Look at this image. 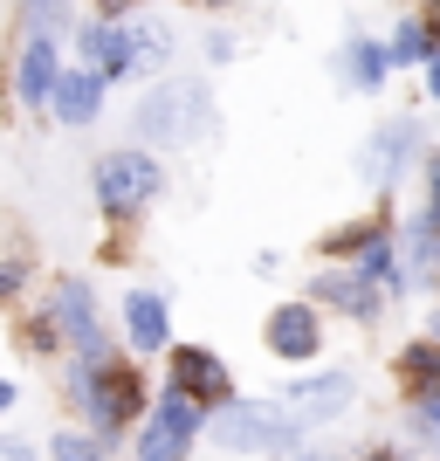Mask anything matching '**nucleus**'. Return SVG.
I'll return each mask as SVG.
<instances>
[{"instance_id":"7ed1b4c3","label":"nucleus","mask_w":440,"mask_h":461,"mask_svg":"<svg viewBox=\"0 0 440 461\" xmlns=\"http://www.w3.org/2000/svg\"><path fill=\"white\" fill-rule=\"evenodd\" d=\"M158 193V166L145 152H111L103 166H96V200L111 213H131V207H145Z\"/></svg>"},{"instance_id":"2eb2a0df","label":"nucleus","mask_w":440,"mask_h":461,"mask_svg":"<svg viewBox=\"0 0 440 461\" xmlns=\"http://www.w3.org/2000/svg\"><path fill=\"white\" fill-rule=\"evenodd\" d=\"M400 379L413 385L420 400H434V393H440V345H413V351L400 358Z\"/></svg>"},{"instance_id":"f03ea898","label":"nucleus","mask_w":440,"mask_h":461,"mask_svg":"<svg viewBox=\"0 0 440 461\" xmlns=\"http://www.w3.org/2000/svg\"><path fill=\"white\" fill-rule=\"evenodd\" d=\"M213 434L220 447H241V455H268V447H296L303 427L289 420V406H255V400H228L213 413Z\"/></svg>"},{"instance_id":"b1692460","label":"nucleus","mask_w":440,"mask_h":461,"mask_svg":"<svg viewBox=\"0 0 440 461\" xmlns=\"http://www.w3.org/2000/svg\"><path fill=\"white\" fill-rule=\"evenodd\" d=\"M427 90H434V96H440V56H434V62H427Z\"/></svg>"},{"instance_id":"aec40b11","label":"nucleus","mask_w":440,"mask_h":461,"mask_svg":"<svg viewBox=\"0 0 440 461\" xmlns=\"http://www.w3.org/2000/svg\"><path fill=\"white\" fill-rule=\"evenodd\" d=\"M28 21H35V35L62 28V0H35V7H28Z\"/></svg>"},{"instance_id":"0eeeda50","label":"nucleus","mask_w":440,"mask_h":461,"mask_svg":"<svg viewBox=\"0 0 440 461\" xmlns=\"http://www.w3.org/2000/svg\"><path fill=\"white\" fill-rule=\"evenodd\" d=\"M413 145H420V124H413V117L385 124V131L358 152V173H364V179H400V166H406V152H413Z\"/></svg>"},{"instance_id":"9d476101","label":"nucleus","mask_w":440,"mask_h":461,"mask_svg":"<svg viewBox=\"0 0 440 461\" xmlns=\"http://www.w3.org/2000/svg\"><path fill=\"white\" fill-rule=\"evenodd\" d=\"M49 104H56V117H62V124H90V117H96V104H103V83H96L90 69H69V77H56V83H49Z\"/></svg>"},{"instance_id":"1a4fd4ad","label":"nucleus","mask_w":440,"mask_h":461,"mask_svg":"<svg viewBox=\"0 0 440 461\" xmlns=\"http://www.w3.org/2000/svg\"><path fill=\"white\" fill-rule=\"evenodd\" d=\"M268 351H275V358H310V351H317V310L283 303L268 317Z\"/></svg>"},{"instance_id":"4468645a","label":"nucleus","mask_w":440,"mask_h":461,"mask_svg":"<svg viewBox=\"0 0 440 461\" xmlns=\"http://www.w3.org/2000/svg\"><path fill=\"white\" fill-rule=\"evenodd\" d=\"M317 296L337 303V310H351V317H372V310H379V296L364 289V276H317Z\"/></svg>"},{"instance_id":"f3484780","label":"nucleus","mask_w":440,"mask_h":461,"mask_svg":"<svg viewBox=\"0 0 440 461\" xmlns=\"http://www.w3.org/2000/svg\"><path fill=\"white\" fill-rule=\"evenodd\" d=\"M420 56H427V28H420V21H406L400 35H392V56H385V62H420Z\"/></svg>"},{"instance_id":"4be33fe9","label":"nucleus","mask_w":440,"mask_h":461,"mask_svg":"<svg viewBox=\"0 0 440 461\" xmlns=\"http://www.w3.org/2000/svg\"><path fill=\"white\" fill-rule=\"evenodd\" d=\"M0 461H28V447H21V441H0Z\"/></svg>"},{"instance_id":"20e7f679","label":"nucleus","mask_w":440,"mask_h":461,"mask_svg":"<svg viewBox=\"0 0 440 461\" xmlns=\"http://www.w3.org/2000/svg\"><path fill=\"white\" fill-rule=\"evenodd\" d=\"M193 434H200V406L186 400V393H173V400L158 406L152 420H145V441H138V461H186Z\"/></svg>"},{"instance_id":"412c9836","label":"nucleus","mask_w":440,"mask_h":461,"mask_svg":"<svg viewBox=\"0 0 440 461\" xmlns=\"http://www.w3.org/2000/svg\"><path fill=\"white\" fill-rule=\"evenodd\" d=\"M420 427H427V434L440 441V393H434V400H420Z\"/></svg>"},{"instance_id":"6ab92c4d","label":"nucleus","mask_w":440,"mask_h":461,"mask_svg":"<svg viewBox=\"0 0 440 461\" xmlns=\"http://www.w3.org/2000/svg\"><path fill=\"white\" fill-rule=\"evenodd\" d=\"M56 461H103V447H96V441H76V434H69V441H56Z\"/></svg>"},{"instance_id":"423d86ee","label":"nucleus","mask_w":440,"mask_h":461,"mask_svg":"<svg viewBox=\"0 0 440 461\" xmlns=\"http://www.w3.org/2000/svg\"><path fill=\"white\" fill-rule=\"evenodd\" d=\"M56 317H62V330L76 338L83 358H90V366H103V338H96V303H90V289H83V283H56Z\"/></svg>"},{"instance_id":"393cba45","label":"nucleus","mask_w":440,"mask_h":461,"mask_svg":"<svg viewBox=\"0 0 440 461\" xmlns=\"http://www.w3.org/2000/svg\"><path fill=\"white\" fill-rule=\"evenodd\" d=\"M96 7H111V14H117V7H138V0H96Z\"/></svg>"},{"instance_id":"a211bd4d","label":"nucleus","mask_w":440,"mask_h":461,"mask_svg":"<svg viewBox=\"0 0 440 461\" xmlns=\"http://www.w3.org/2000/svg\"><path fill=\"white\" fill-rule=\"evenodd\" d=\"M166 49H173V35H166V28H138V35H131V62H158Z\"/></svg>"},{"instance_id":"a878e982","label":"nucleus","mask_w":440,"mask_h":461,"mask_svg":"<svg viewBox=\"0 0 440 461\" xmlns=\"http://www.w3.org/2000/svg\"><path fill=\"white\" fill-rule=\"evenodd\" d=\"M434 207H440V166H434Z\"/></svg>"},{"instance_id":"f257e3e1","label":"nucleus","mask_w":440,"mask_h":461,"mask_svg":"<svg viewBox=\"0 0 440 461\" xmlns=\"http://www.w3.org/2000/svg\"><path fill=\"white\" fill-rule=\"evenodd\" d=\"M213 117V96L207 83H158V90H145V104H138V138H152V145H193V138L207 131Z\"/></svg>"},{"instance_id":"dca6fc26","label":"nucleus","mask_w":440,"mask_h":461,"mask_svg":"<svg viewBox=\"0 0 440 461\" xmlns=\"http://www.w3.org/2000/svg\"><path fill=\"white\" fill-rule=\"evenodd\" d=\"M351 77H358V90H379V83H385V56L372 49V41L351 49Z\"/></svg>"},{"instance_id":"9b49d317","label":"nucleus","mask_w":440,"mask_h":461,"mask_svg":"<svg viewBox=\"0 0 440 461\" xmlns=\"http://www.w3.org/2000/svg\"><path fill=\"white\" fill-rule=\"evenodd\" d=\"M124 324H131V345H138V351H166V303H158L152 289H131Z\"/></svg>"},{"instance_id":"6e6552de","label":"nucleus","mask_w":440,"mask_h":461,"mask_svg":"<svg viewBox=\"0 0 440 461\" xmlns=\"http://www.w3.org/2000/svg\"><path fill=\"white\" fill-rule=\"evenodd\" d=\"M173 393H186V400H220V393H228V366H220L213 351L179 345L173 351Z\"/></svg>"},{"instance_id":"ddd939ff","label":"nucleus","mask_w":440,"mask_h":461,"mask_svg":"<svg viewBox=\"0 0 440 461\" xmlns=\"http://www.w3.org/2000/svg\"><path fill=\"white\" fill-rule=\"evenodd\" d=\"M83 56H90L103 77H124V69H131V35H117V28H83Z\"/></svg>"},{"instance_id":"f8f14e48","label":"nucleus","mask_w":440,"mask_h":461,"mask_svg":"<svg viewBox=\"0 0 440 461\" xmlns=\"http://www.w3.org/2000/svg\"><path fill=\"white\" fill-rule=\"evenodd\" d=\"M49 83H56V49H49V35H28V56H21V96H28V104H49Z\"/></svg>"},{"instance_id":"cd10ccee","label":"nucleus","mask_w":440,"mask_h":461,"mask_svg":"<svg viewBox=\"0 0 440 461\" xmlns=\"http://www.w3.org/2000/svg\"><path fill=\"white\" fill-rule=\"evenodd\" d=\"M310 461H330V455H310Z\"/></svg>"},{"instance_id":"5701e85b","label":"nucleus","mask_w":440,"mask_h":461,"mask_svg":"<svg viewBox=\"0 0 440 461\" xmlns=\"http://www.w3.org/2000/svg\"><path fill=\"white\" fill-rule=\"evenodd\" d=\"M364 461H406V455H400V447H372Z\"/></svg>"},{"instance_id":"bb28decb","label":"nucleus","mask_w":440,"mask_h":461,"mask_svg":"<svg viewBox=\"0 0 440 461\" xmlns=\"http://www.w3.org/2000/svg\"><path fill=\"white\" fill-rule=\"evenodd\" d=\"M7 400H14V393H7V385H0V406H7Z\"/></svg>"},{"instance_id":"39448f33","label":"nucleus","mask_w":440,"mask_h":461,"mask_svg":"<svg viewBox=\"0 0 440 461\" xmlns=\"http://www.w3.org/2000/svg\"><path fill=\"white\" fill-rule=\"evenodd\" d=\"M283 406H289V420H296V427H317V420H330V413H345V406H351V379H345V372H324V379L296 385Z\"/></svg>"}]
</instances>
